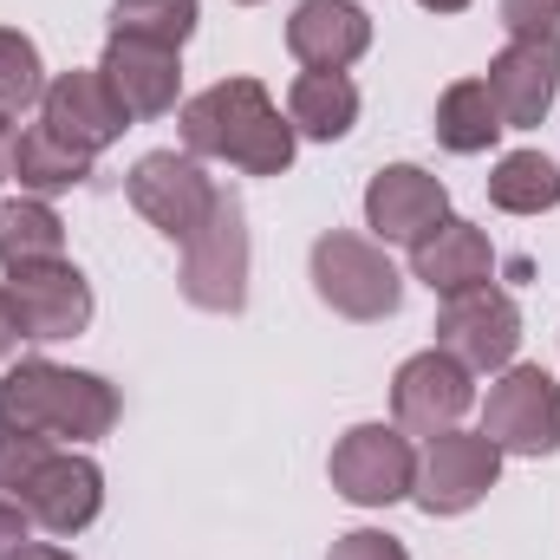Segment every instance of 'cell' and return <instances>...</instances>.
Segmentation results:
<instances>
[{
    "instance_id": "cell-5",
    "label": "cell",
    "mask_w": 560,
    "mask_h": 560,
    "mask_svg": "<svg viewBox=\"0 0 560 560\" xmlns=\"http://www.w3.org/2000/svg\"><path fill=\"white\" fill-rule=\"evenodd\" d=\"M495 476H502V450L476 430H436V436H423L418 450V482H411V502H418L423 515H463V509H476L489 489H495Z\"/></svg>"
},
{
    "instance_id": "cell-9",
    "label": "cell",
    "mask_w": 560,
    "mask_h": 560,
    "mask_svg": "<svg viewBox=\"0 0 560 560\" xmlns=\"http://www.w3.org/2000/svg\"><path fill=\"white\" fill-rule=\"evenodd\" d=\"M215 196H222L215 176H202V163L196 156H176V150H150V156H138V170H131V209H138L156 235H170V242H189L209 222Z\"/></svg>"
},
{
    "instance_id": "cell-3",
    "label": "cell",
    "mask_w": 560,
    "mask_h": 560,
    "mask_svg": "<svg viewBox=\"0 0 560 560\" xmlns=\"http://www.w3.org/2000/svg\"><path fill=\"white\" fill-rule=\"evenodd\" d=\"M183 300L202 313H242L248 300V215L242 202L222 189L209 222L183 242Z\"/></svg>"
},
{
    "instance_id": "cell-19",
    "label": "cell",
    "mask_w": 560,
    "mask_h": 560,
    "mask_svg": "<svg viewBox=\"0 0 560 560\" xmlns=\"http://www.w3.org/2000/svg\"><path fill=\"white\" fill-rule=\"evenodd\" d=\"M39 261H66V222L39 196H0V268L20 275Z\"/></svg>"
},
{
    "instance_id": "cell-10",
    "label": "cell",
    "mask_w": 560,
    "mask_h": 560,
    "mask_svg": "<svg viewBox=\"0 0 560 560\" xmlns=\"http://www.w3.org/2000/svg\"><path fill=\"white\" fill-rule=\"evenodd\" d=\"M7 313L20 339H72L92 326V280L72 261H39L7 275Z\"/></svg>"
},
{
    "instance_id": "cell-22",
    "label": "cell",
    "mask_w": 560,
    "mask_h": 560,
    "mask_svg": "<svg viewBox=\"0 0 560 560\" xmlns=\"http://www.w3.org/2000/svg\"><path fill=\"white\" fill-rule=\"evenodd\" d=\"M13 176L33 189V196H59V189H79L85 176H92V150H79V143H66L59 131H46V125H33L20 150H13Z\"/></svg>"
},
{
    "instance_id": "cell-15",
    "label": "cell",
    "mask_w": 560,
    "mask_h": 560,
    "mask_svg": "<svg viewBox=\"0 0 560 560\" xmlns=\"http://www.w3.org/2000/svg\"><path fill=\"white\" fill-rule=\"evenodd\" d=\"M39 125L46 131H59L66 143H79V150H105V143L125 138V125H131V112L112 98V85H105V72H59L52 85H46V98H39Z\"/></svg>"
},
{
    "instance_id": "cell-8",
    "label": "cell",
    "mask_w": 560,
    "mask_h": 560,
    "mask_svg": "<svg viewBox=\"0 0 560 560\" xmlns=\"http://www.w3.org/2000/svg\"><path fill=\"white\" fill-rule=\"evenodd\" d=\"M436 346L469 365V372H509L515 346H522V306L502 293V287H463L443 300L436 313Z\"/></svg>"
},
{
    "instance_id": "cell-23",
    "label": "cell",
    "mask_w": 560,
    "mask_h": 560,
    "mask_svg": "<svg viewBox=\"0 0 560 560\" xmlns=\"http://www.w3.org/2000/svg\"><path fill=\"white\" fill-rule=\"evenodd\" d=\"M489 202L509 215H541L560 202V163L541 150H509L489 176Z\"/></svg>"
},
{
    "instance_id": "cell-14",
    "label": "cell",
    "mask_w": 560,
    "mask_h": 560,
    "mask_svg": "<svg viewBox=\"0 0 560 560\" xmlns=\"http://www.w3.org/2000/svg\"><path fill=\"white\" fill-rule=\"evenodd\" d=\"M482 85H489L502 125H515V131L541 125L548 105H555V92H560V39H509L489 59V79Z\"/></svg>"
},
{
    "instance_id": "cell-7",
    "label": "cell",
    "mask_w": 560,
    "mask_h": 560,
    "mask_svg": "<svg viewBox=\"0 0 560 560\" xmlns=\"http://www.w3.org/2000/svg\"><path fill=\"white\" fill-rule=\"evenodd\" d=\"M482 436L502 456H555L560 450V385L541 365H509L489 385Z\"/></svg>"
},
{
    "instance_id": "cell-13",
    "label": "cell",
    "mask_w": 560,
    "mask_h": 560,
    "mask_svg": "<svg viewBox=\"0 0 560 560\" xmlns=\"http://www.w3.org/2000/svg\"><path fill=\"white\" fill-rule=\"evenodd\" d=\"M365 222L378 242L418 248L423 235H436V222H450V189L418 163H392L365 183Z\"/></svg>"
},
{
    "instance_id": "cell-29",
    "label": "cell",
    "mask_w": 560,
    "mask_h": 560,
    "mask_svg": "<svg viewBox=\"0 0 560 560\" xmlns=\"http://www.w3.org/2000/svg\"><path fill=\"white\" fill-rule=\"evenodd\" d=\"M26 522H33V515H26L20 502H0V560H13L26 548Z\"/></svg>"
},
{
    "instance_id": "cell-32",
    "label": "cell",
    "mask_w": 560,
    "mask_h": 560,
    "mask_svg": "<svg viewBox=\"0 0 560 560\" xmlns=\"http://www.w3.org/2000/svg\"><path fill=\"white\" fill-rule=\"evenodd\" d=\"M13 560H72V555H66V548H52V541H26Z\"/></svg>"
},
{
    "instance_id": "cell-25",
    "label": "cell",
    "mask_w": 560,
    "mask_h": 560,
    "mask_svg": "<svg viewBox=\"0 0 560 560\" xmlns=\"http://www.w3.org/2000/svg\"><path fill=\"white\" fill-rule=\"evenodd\" d=\"M46 98V66H39V46L13 26H0V118L26 112Z\"/></svg>"
},
{
    "instance_id": "cell-4",
    "label": "cell",
    "mask_w": 560,
    "mask_h": 560,
    "mask_svg": "<svg viewBox=\"0 0 560 560\" xmlns=\"http://www.w3.org/2000/svg\"><path fill=\"white\" fill-rule=\"evenodd\" d=\"M313 293L346 319H385V313H398L405 280L385 261L378 242H365L352 229H332V235L313 242Z\"/></svg>"
},
{
    "instance_id": "cell-17",
    "label": "cell",
    "mask_w": 560,
    "mask_h": 560,
    "mask_svg": "<svg viewBox=\"0 0 560 560\" xmlns=\"http://www.w3.org/2000/svg\"><path fill=\"white\" fill-rule=\"evenodd\" d=\"M112 98L131 112V118H163L176 112V92H183V66L170 46H143V39H112L105 59H98Z\"/></svg>"
},
{
    "instance_id": "cell-24",
    "label": "cell",
    "mask_w": 560,
    "mask_h": 560,
    "mask_svg": "<svg viewBox=\"0 0 560 560\" xmlns=\"http://www.w3.org/2000/svg\"><path fill=\"white\" fill-rule=\"evenodd\" d=\"M196 33V0H112V39L143 46H183Z\"/></svg>"
},
{
    "instance_id": "cell-31",
    "label": "cell",
    "mask_w": 560,
    "mask_h": 560,
    "mask_svg": "<svg viewBox=\"0 0 560 560\" xmlns=\"http://www.w3.org/2000/svg\"><path fill=\"white\" fill-rule=\"evenodd\" d=\"M13 339H20V326H13V313H7V287H0V359L13 352Z\"/></svg>"
},
{
    "instance_id": "cell-34",
    "label": "cell",
    "mask_w": 560,
    "mask_h": 560,
    "mask_svg": "<svg viewBox=\"0 0 560 560\" xmlns=\"http://www.w3.org/2000/svg\"><path fill=\"white\" fill-rule=\"evenodd\" d=\"M242 7H261V0H242Z\"/></svg>"
},
{
    "instance_id": "cell-2",
    "label": "cell",
    "mask_w": 560,
    "mask_h": 560,
    "mask_svg": "<svg viewBox=\"0 0 560 560\" xmlns=\"http://www.w3.org/2000/svg\"><path fill=\"white\" fill-rule=\"evenodd\" d=\"M176 125H183L189 156H229L248 176H280L293 163V125L255 79H215L176 112Z\"/></svg>"
},
{
    "instance_id": "cell-27",
    "label": "cell",
    "mask_w": 560,
    "mask_h": 560,
    "mask_svg": "<svg viewBox=\"0 0 560 560\" xmlns=\"http://www.w3.org/2000/svg\"><path fill=\"white\" fill-rule=\"evenodd\" d=\"M509 39H560V0H502Z\"/></svg>"
},
{
    "instance_id": "cell-1",
    "label": "cell",
    "mask_w": 560,
    "mask_h": 560,
    "mask_svg": "<svg viewBox=\"0 0 560 560\" xmlns=\"http://www.w3.org/2000/svg\"><path fill=\"white\" fill-rule=\"evenodd\" d=\"M118 423V392L98 372H72L52 359H20L0 378V430L46 443H98Z\"/></svg>"
},
{
    "instance_id": "cell-26",
    "label": "cell",
    "mask_w": 560,
    "mask_h": 560,
    "mask_svg": "<svg viewBox=\"0 0 560 560\" xmlns=\"http://www.w3.org/2000/svg\"><path fill=\"white\" fill-rule=\"evenodd\" d=\"M39 463H46V436H7L0 430V502H20V489Z\"/></svg>"
},
{
    "instance_id": "cell-6",
    "label": "cell",
    "mask_w": 560,
    "mask_h": 560,
    "mask_svg": "<svg viewBox=\"0 0 560 560\" xmlns=\"http://www.w3.org/2000/svg\"><path fill=\"white\" fill-rule=\"evenodd\" d=\"M418 482V450L398 423H352L332 443V489L359 509H385L405 502Z\"/></svg>"
},
{
    "instance_id": "cell-21",
    "label": "cell",
    "mask_w": 560,
    "mask_h": 560,
    "mask_svg": "<svg viewBox=\"0 0 560 560\" xmlns=\"http://www.w3.org/2000/svg\"><path fill=\"white\" fill-rule=\"evenodd\" d=\"M502 131H509V125H502V112H495V98H489L482 79H456V85L436 98V143H443V150L476 156V150H489V143L502 138Z\"/></svg>"
},
{
    "instance_id": "cell-20",
    "label": "cell",
    "mask_w": 560,
    "mask_h": 560,
    "mask_svg": "<svg viewBox=\"0 0 560 560\" xmlns=\"http://www.w3.org/2000/svg\"><path fill=\"white\" fill-rule=\"evenodd\" d=\"M287 125L319 143L346 138L359 125V85L346 72H300L293 92H287Z\"/></svg>"
},
{
    "instance_id": "cell-18",
    "label": "cell",
    "mask_w": 560,
    "mask_h": 560,
    "mask_svg": "<svg viewBox=\"0 0 560 560\" xmlns=\"http://www.w3.org/2000/svg\"><path fill=\"white\" fill-rule=\"evenodd\" d=\"M411 268L430 293H463V287H482V280L495 275V248H489V235L476 229V222H436V235H423L418 248H411Z\"/></svg>"
},
{
    "instance_id": "cell-33",
    "label": "cell",
    "mask_w": 560,
    "mask_h": 560,
    "mask_svg": "<svg viewBox=\"0 0 560 560\" xmlns=\"http://www.w3.org/2000/svg\"><path fill=\"white\" fill-rule=\"evenodd\" d=\"M418 7H430V13H463L469 0H418Z\"/></svg>"
},
{
    "instance_id": "cell-12",
    "label": "cell",
    "mask_w": 560,
    "mask_h": 560,
    "mask_svg": "<svg viewBox=\"0 0 560 560\" xmlns=\"http://www.w3.org/2000/svg\"><path fill=\"white\" fill-rule=\"evenodd\" d=\"M20 509L46 528V535H79L98 522L105 509V469L92 456H72V450H46V463L26 476L20 489Z\"/></svg>"
},
{
    "instance_id": "cell-30",
    "label": "cell",
    "mask_w": 560,
    "mask_h": 560,
    "mask_svg": "<svg viewBox=\"0 0 560 560\" xmlns=\"http://www.w3.org/2000/svg\"><path fill=\"white\" fill-rule=\"evenodd\" d=\"M13 150H20V138H13V125L0 118V183L13 176Z\"/></svg>"
},
{
    "instance_id": "cell-28",
    "label": "cell",
    "mask_w": 560,
    "mask_h": 560,
    "mask_svg": "<svg viewBox=\"0 0 560 560\" xmlns=\"http://www.w3.org/2000/svg\"><path fill=\"white\" fill-rule=\"evenodd\" d=\"M326 560H411V555H405V541H398V535L352 528V535H339V541H332V555H326Z\"/></svg>"
},
{
    "instance_id": "cell-16",
    "label": "cell",
    "mask_w": 560,
    "mask_h": 560,
    "mask_svg": "<svg viewBox=\"0 0 560 560\" xmlns=\"http://www.w3.org/2000/svg\"><path fill=\"white\" fill-rule=\"evenodd\" d=\"M372 46V13L352 0H300L287 20V52L306 72H346Z\"/></svg>"
},
{
    "instance_id": "cell-11",
    "label": "cell",
    "mask_w": 560,
    "mask_h": 560,
    "mask_svg": "<svg viewBox=\"0 0 560 560\" xmlns=\"http://www.w3.org/2000/svg\"><path fill=\"white\" fill-rule=\"evenodd\" d=\"M476 405V378L469 365H456L443 346H430L418 359L398 365L392 378V411H398V430H418V436H436V430H456V418Z\"/></svg>"
}]
</instances>
